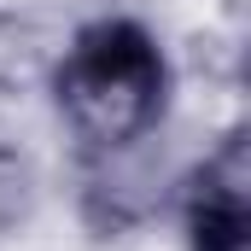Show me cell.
I'll use <instances>...</instances> for the list:
<instances>
[{"instance_id":"cell-1","label":"cell","mask_w":251,"mask_h":251,"mask_svg":"<svg viewBox=\"0 0 251 251\" xmlns=\"http://www.w3.org/2000/svg\"><path fill=\"white\" fill-rule=\"evenodd\" d=\"M41 88L53 94L59 128L88 187H111L164 134L176 100V64L140 18L105 12L53 41Z\"/></svg>"},{"instance_id":"cell-2","label":"cell","mask_w":251,"mask_h":251,"mask_svg":"<svg viewBox=\"0 0 251 251\" xmlns=\"http://www.w3.org/2000/svg\"><path fill=\"white\" fill-rule=\"evenodd\" d=\"M176 228L187 251H251V134L228 128L176 181Z\"/></svg>"},{"instance_id":"cell-3","label":"cell","mask_w":251,"mask_h":251,"mask_svg":"<svg viewBox=\"0 0 251 251\" xmlns=\"http://www.w3.org/2000/svg\"><path fill=\"white\" fill-rule=\"evenodd\" d=\"M47 59H53V41L41 35V24L0 6V100L29 94L47 76Z\"/></svg>"},{"instance_id":"cell-4","label":"cell","mask_w":251,"mask_h":251,"mask_svg":"<svg viewBox=\"0 0 251 251\" xmlns=\"http://www.w3.org/2000/svg\"><path fill=\"white\" fill-rule=\"evenodd\" d=\"M35 204H41V176H35L29 152L12 146V140H0V251L29 228Z\"/></svg>"}]
</instances>
